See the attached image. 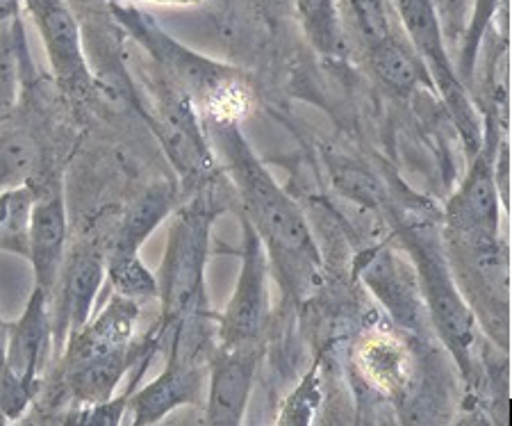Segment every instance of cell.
<instances>
[{
	"mask_svg": "<svg viewBox=\"0 0 512 426\" xmlns=\"http://www.w3.org/2000/svg\"><path fill=\"white\" fill-rule=\"evenodd\" d=\"M390 3L394 5L403 30H406L410 46L415 48L421 64H424L433 89L440 92L444 105H447L453 124L462 137V144L472 158L481 149L485 130L478 121L472 98H469V89L460 80L456 64L449 55L447 37H444L435 3L433 0H390Z\"/></svg>",
	"mask_w": 512,
	"mask_h": 426,
	"instance_id": "4",
	"label": "cell"
},
{
	"mask_svg": "<svg viewBox=\"0 0 512 426\" xmlns=\"http://www.w3.org/2000/svg\"><path fill=\"white\" fill-rule=\"evenodd\" d=\"M212 128L242 196L244 217L260 235L269 256L276 258L280 274H285L294 288L317 281L321 253L299 206L251 151L239 124H212Z\"/></svg>",
	"mask_w": 512,
	"mask_h": 426,
	"instance_id": "1",
	"label": "cell"
},
{
	"mask_svg": "<svg viewBox=\"0 0 512 426\" xmlns=\"http://www.w3.org/2000/svg\"><path fill=\"white\" fill-rule=\"evenodd\" d=\"M41 165V146L23 128L0 133V190L28 185Z\"/></svg>",
	"mask_w": 512,
	"mask_h": 426,
	"instance_id": "19",
	"label": "cell"
},
{
	"mask_svg": "<svg viewBox=\"0 0 512 426\" xmlns=\"http://www.w3.org/2000/svg\"><path fill=\"white\" fill-rule=\"evenodd\" d=\"M305 32L321 53L342 55V30L335 0H294Z\"/></svg>",
	"mask_w": 512,
	"mask_h": 426,
	"instance_id": "24",
	"label": "cell"
},
{
	"mask_svg": "<svg viewBox=\"0 0 512 426\" xmlns=\"http://www.w3.org/2000/svg\"><path fill=\"white\" fill-rule=\"evenodd\" d=\"M260 363V347L224 349L217 347V354L210 365L208 383V411L205 422L212 426H237L244 420L249 397L255 381V370Z\"/></svg>",
	"mask_w": 512,
	"mask_h": 426,
	"instance_id": "14",
	"label": "cell"
},
{
	"mask_svg": "<svg viewBox=\"0 0 512 426\" xmlns=\"http://www.w3.org/2000/svg\"><path fill=\"white\" fill-rule=\"evenodd\" d=\"M319 363H315L312 372L305 374V379L299 383L289 399L285 401L283 411H280V424H310L312 415H315L319 401H321V388H319Z\"/></svg>",
	"mask_w": 512,
	"mask_h": 426,
	"instance_id": "27",
	"label": "cell"
},
{
	"mask_svg": "<svg viewBox=\"0 0 512 426\" xmlns=\"http://www.w3.org/2000/svg\"><path fill=\"white\" fill-rule=\"evenodd\" d=\"M137 322L139 303L112 292L105 306L66 338L62 349L64 370L130 351L135 347L132 338H135Z\"/></svg>",
	"mask_w": 512,
	"mask_h": 426,
	"instance_id": "11",
	"label": "cell"
},
{
	"mask_svg": "<svg viewBox=\"0 0 512 426\" xmlns=\"http://www.w3.org/2000/svg\"><path fill=\"white\" fill-rule=\"evenodd\" d=\"M497 124L483 133V144L472 158V165L456 194L447 203V221L444 231L460 235H499V180H497V151H499Z\"/></svg>",
	"mask_w": 512,
	"mask_h": 426,
	"instance_id": "9",
	"label": "cell"
},
{
	"mask_svg": "<svg viewBox=\"0 0 512 426\" xmlns=\"http://www.w3.org/2000/svg\"><path fill=\"white\" fill-rule=\"evenodd\" d=\"M173 206V187L167 183H158L148 187L146 192L137 196L123 212L119 228L112 235L110 249L105 258L110 256H130L139 253V247L151 237L160 221L169 215Z\"/></svg>",
	"mask_w": 512,
	"mask_h": 426,
	"instance_id": "17",
	"label": "cell"
},
{
	"mask_svg": "<svg viewBox=\"0 0 512 426\" xmlns=\"http://www.w3.org/2000/svg\"><path fill=\"white\" fill-rule=\"evenodd\" d=\"M35 23L60 92L71 103H85L96 94V76L87 60L85 32L69 0H23Z\"/></svg>",
	"mask_w": 512,
	"mask_h": 426,
	"instance_id": "7",
	"label": "cell"
},
{
	"mask_svg": "<svg viewBox=\"0 0 512 426\" xmlns=\"http://www.w3.org/2000/svg\"><path fill=\"white\" fill-rule=\"evenodd\" d=\"M365 48L371 73L387 89H392L396 94H412L421 85L433 89L431 78H428L424 64H421L419 55L408 39H401L396 32H390L381 42Z\"/></svg>",
	"mask_w": 512,
	"mask_h": 426,
	"instance_id": "18",
	"label": "cell"
},
{
	"mask_svg": "<svg viewBox=\"0 0 512 426\" xmlns=\"http://www.w3.org/2000/svg\"><path fill=\"white\" fill-rule=\"evenodd\" d=\"M128 3H148V5H160V7H196V5H203L205 0H128Z\"/></svg>",
	"mask_w": 512,
	"mask_h": 426,
	"instance_id": "30",
	"label": "cell"
},
{
	"mask_svg": "<svg viewBox=\"0 0 512 426\" xmlns=\"http://www.w3.org/2000/svg\"><path fill=\"white\" fill-rule=\"evenodd\" d=\"M406 242L410 256L417 265L421 297L426 301L435 331L440 333L444 347L456 358L460 372L465 374V379H469L474 370L472 349L476 342V317L472 308L460 294L456 281H453L451 267L447 265V258L435 249V244L426 240L419 231L406 233Z\"/></svg>",
	"mask_w": 512,
	"mask_h": 426,
	"instance_id": "6",
	"label": "cell"
},
{
	"mask_svg": "<svg viewBox=\"0 0 512 426\" xmlns=\"http://www.w3.org/2000/svg\"><path fill=\"white\" fill-rule=\"evenodd\" d=\"M212 212L208 199H194L173 221L167 253H164L158 285L162 317L155 324L160 344L173 326L185 317L205 313V260Z\"/></svg>",
	"mask_w": 512,
	"mask_h": 426,
	"instance_id": "3",
	"label": "cell"
},
{
	"mask_svg": "<svg viewBox=\"0 0 512 426\" xmlns=\"http://www.w3.org/2000/svg\"><path fill=\"white\" fill-rule=\"evenodd\" d=\"M35 392L14 379V374L7 367V322L0 317V417L7 422L19 420L30 406Z\"/></svg>",
	"mask_w": 512,
	"mask_h": 426,
	"instance_id": "26",
	"label": "cell"
},
{
	"mask_svg": "<svg viewBox=\"0 0 512 426\" xmlns=\"http://www.w3.org/2000/svg\"><path fill=\"white\" fill-rule=\"evenodd\" d=\"M362 276H365L369 288L376 292V297L385 301V306L390 308L401 322H408L410 317L417 315L415 290L410 288L406 276L399 274V265H396L392 253L385 251L381 258L371 262V267Z\"/></svg>",
	"mask_w": 512,
	"mask_h": 426,
	"instance_id": "20",
	"label": "cell"
},
{
	"mask_svg": "<svg viewBox=\"0 0 512 426\" xmlns=\"http://www.w3.org/2000/svg\"><path fill=\"white\" fill-rule=\"evenodd\" d=\"M107 10L132 42L148 53L151 67L183 92L196 112H203L210 119V124H239L249 112L251 94L242 71L189 51L155 21V16L128 0H107Z\"/></svg>",
	"mask_w": 512,
	"mask_h": 426,
	"instance_id": "2",
	"label": "cell"
},
{
	"mask_svg": "<svg viewBox=\"0 0 512 426\" xmlns=\"http://www.w3.org/2000/svg\"><path fill=\"white\" fill-rule=\"evenodd\" d=\"M37 194L30 185L0 190V249L26 256L28 224Z\"/></svg>",
	"mask_w": 512,
	"mask_h": 426,
	"instance_id": "21",
	"label": "cell"
},
{
	"mask_svg": "<svg viewBox=\"0 0 512 426\" xmlns=\"http://www.w3.org/2000/svg\"><path fill=\"white\" fill-rule=\"evenodd\" d=\"M353 367L369 388L387 397H399L410 388L415 360L394 331L371 329L355 342Z\"/></svg>",
	"mask_w": 512,
	"mask_h": 426,
	"instance_id": "16",
	"label": "cell"
},
{
	"mask_svg": "<svg viewBox=\"0 0 512 426\" xmlns=\"http://www.w3.org/2000/svg\"><path fill=\"white\" fill-rule=\"evenodd\" d=\"M66 237H69V219H66L62 187L51 185L37 196L32 206L26 251L35 274V288L51 297L66 256Z\"/></svg>",
	"mask_w": 512,
	"mask_h": 426,
	"instance_id": "13",
	"label": "cell"
},
{
	"mask_svg": "<svg viewBox=\"0 0 512 426\" xmlns=\"http://www.w3.org/2000/svg\"><path fill=\"white\" fill-rule=\"evenodd\" d=\"M105 276H110L112 290L132 301H151L160 297L158 276L148 269L139 253L105 258Z\"/></svg>",
	"mask_w": 512,
	"mask_h": 426,
	"instance_id": "22",
	"label": "cell"
},
{
	"mask_svg": "<svg viewBox=\"0 0 512 426\" xmlns=\"http://www.w3.org/2000/svg\"><path fill=\"white\" fill-rule=\"evenodd\" d=\"M23 12V0H0V26H10L19 21Z\"/></svg>",
	"mask_w": 512,
	"mask_h": 426,
	"instance_id": "29",
	"label": "cell"
},
{
	"mask_svg": "<svg viewBox=\"0 0 512 426\" xmlns=\"http://www.w3.org/2000/svg\"><path fill=\"white\" fill-rule=\"evenodd\" d=\"M330 178H333V187L346 199L365 208H378L385 203V190L378 183L374 174H369L367 169L358 165H351V162H337V165L330 167Z\"/></svg>",
	"mask_w": 512,
	"mask_h": 426,
	"instance_id": "25",
	"label": "cell"
},
{
	"mask_svg": "<svg viewBox=\"0 0 512 426\" xmlns=\"http://www.w3.org/2000/svg\"><path fill=\"white\" fill-rule=\"evenodd\" d=\"M103 281L105 253L96 244H78L66 253L51 297L53 349L62 351L66 338L92 317Z\"/></svg>",
	"mask_w": 512,
	"mask_h": 426,
	"instance_id": "10",
	"label": "cell"
},
{
	"mask_svg": "<svg viewBox=\"0 0 512 426\" xmlns=\"http://www.w3.org/2000/svg\"><path fill=\"white\" fill-rule=\"evenodd\" d=\"M205 360L187 356L183 351H169V365L158 379L135 388L128 397L126 415L135 426L160 422L180 406L196 404L201 397Z\"/></svg>",
	"mask_w": 512,
	"mask_h": 426,
	"instance_id": "12",
	"label": "cell"
},
{
	"mask_svg": "<svg viewBox=\"0 0 512 426\" xmlns=\"http://www.w3.org/2000/svg\"><path fill=\"white\" fill-rule=\"evenodd\" d=\"M53 349L51 294L32 288L28 306L16 322H7V367L14 379L37 392L39 374Z\"/></svg>",
	"mask_w": 512,
	"mask_h": 426,
	"instance_id": "15",
	"label": "cell"
},
{
	"mask_svg": "<svg viewBox=\"0 0 512 426\" xmlns=\"http://www.w3.org/2000/svg\"><path fill=\"white\" fill-rule=\"evenodd\" d=\"M244 226L242 272L224 315L219 317V347L239 349L260 344L269 319V253L249 219Z\"/></svg>",
	"mask_w": 512,
	"mask_h": 426,
	"instance_id": "8",
	"label": "cell"
},
{
	"mask_svg": "<svg viewBox=\"0 0 512 426\" xmlns=\"http://www.w3.org/2000/svg\"><path fill=\"white\" fill-rule=\"evenodd\" d=\"M437 16H440L444 37L449 39H460L462 28H465L467 21V0H433Z\"/></svg>",
	"mask_w": 512,
	"mask_h": 426,
	"instance_id": "28",
	"label": "cell"
},
{
	"mask_svg": "<svg viewBox=\"0 0 512 426\" xmlns=\"http://www.w3.org/2000/svg\"><path fill=\"white\" fill-rule=\"evenodd\" d=\"M447 253L453 260L451 274L460 281L462 297L469 294V308L503 349L510 331V260L501 235H460L444 231Z\"/></svg>",
	"mask_w": 512,
	"mask_h": 426,
	"instance_id": "5",
	"label": "cell"
},
{
	"mask_svg": "<svg viewBox=\"0 0 512 426\" xmlns=\"http://www.w3.org/2000/svg\"><path fill=\"white\" fill-rule=\"evenodd\" d=\"M501 0H474L467 10V21L460 35V57H458V76L465 87L472 83L474 67L481 53L487 32H490L494 19H497ZM469 89V87H467Z\"/></svg>",
	"mask_w": 512,
	"mask_h": 426,
	"instance_id": "23",
	"label": "cell"
}]
</instances>
